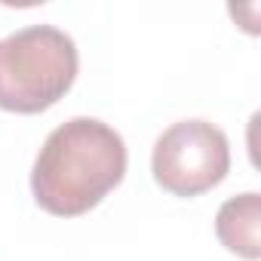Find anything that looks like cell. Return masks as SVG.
I'll return each instance as SVG.
<instances>
[{"mask_svg":"<svg viewBox=\"0 0 261 261\" xmlns=\"http://www.w3.org/2000/svg\"><path fill=\"white\" fill-rule=\"evenodd\" d=\"M126 175V145L117 129L92 117H74L46 136L31 191L49 215L74 218L95 209Z\"/></svg>","mask_w":261,"mask_h":261,"instance_id":"cell-1","label":"cell"},{"mask_svg":"<svg viewBox=\"0 0 261 261\" xmlns=\"http://www.w3.org/2000/svg\"><path fill=\"white\" fill-rule=\"evenodd\" d=\"M77 80V46L53 25H28L0 40V108L40 114Z\"/></svg>","mask_w":261,"mask_h":261,"instance_id":"cell-2","label":"cell"},{"mask_svg":"<svg viewBox=\"0 0 261 261\" xmlns=\"http://www.w3.org/2000/svg\"><path fill=\"white\" fill-rule=\"evenodd\" d=\"M154 181L175 197L212 191L230 169L227 136L209 120L172 123L154 145Z\"/></svg>","mask_w":261,"mask_h":261,"instance_id":"cell-3","label":"cell"},{"mask_svg":"<svg viewBox=\"0 0 261 261\" xmlns=\"http://www.w3.org/2000/svg\"><path fill=\"white\" fill-rule=\"evenodd\" d=\"M215 233L224 249L255 261L261 255V197L255 191L230 197L215 215Z\"/></svg>","mask_w":261,"mask_h":261,"instance_id":"cell-4","label":"cell"}]
</instances>
